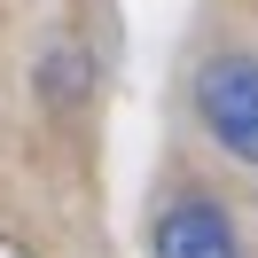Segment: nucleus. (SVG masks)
<instances>
[{
    "mask_svg": "<svg viewBox=\"0 0 258 258\" xmlns=\"http://www.w3.org/2000/svg\"><path fill=\"white\" fill-rule=\"evenodd\" d=\"M196 110L235 157L258 164V63L250 55H211L204 79H196Z\"/></svg>",
    "mask_w": 258,
    "mask_h": 258,
    "instance_id": "f257e3e1",
    "label": "nucleus"
},
{
    "mask_svg": "<svg viewBox=\"0 0 258 258\" xmlns=\"http://www.w3.org/2000/svg\"><path fill=\"white\" fill-rule=\"evenodd\" d=\"M157 258H242L235 219L219 204H204V196H188V204H172L157 219Z\"/></svg>",
    "mask_w": 258,
    "mask_h": 258,
    "instance_id": "f03ea898",
    "label": "nucleus"
},
{
    "mask_svg": "<svg viewBox=\"0 0 258 258\" xmlns=\"http://www.w3.org/2000/svg\"><path fill=\"white\" fill-rule=\"evenodd\" d=\"M0 258H32V250H24V242H8V235H0Z\"/></svg>",
    "mask_w": 258,
    "mask_h": 258,
    "instance_id": "7ed1b4c3",
    "label": "nucleus"
}]
</instances>
